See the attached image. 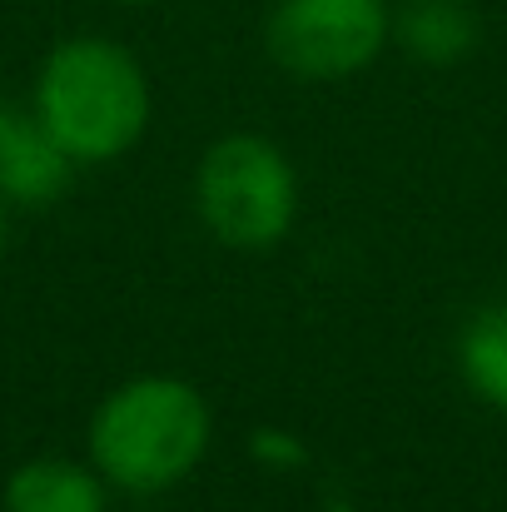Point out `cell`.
<instances>
[{"instance_id": "obj_1", "label": "cell", "mask_w": 507, "mask_h": 512, "mask_svg": "<svg viewBox=\"0 0 507 512\" xmlns=\"http://www.w3.org/2000/svg\"><path fill=\"white\" fill-rule=\"evenodd\" d=\"M30 110L75 165H105L140 145L150 125V80L120 40L75 35L40 60Z\"/></svg>"}, {"instance_id": "obj_2", "label": "cell", "mask_w": 507, "mask_h": 512, "mask_svg": "<svg viewBox=\"0 0 507 512\" xmlns=\"http://www.w3.org/2000/svg\"><path fill=\"white\" fill-rule=\"evenodd\" d=\"M85 443L110 488L165 493L209 448V403L174 373H140L95 408Z\"/></svg>"}, {"instance_id": "obj_3", "label": "cell", "mask_w": 507, "mask_h": 512, "mask_svg": "<svg viewBox=\"0 0 507 512\" xmlns=\"http://www.w3.org/2000/svg\"><path fill=\"white\" fill-rule=\"evenodd\" d=\"M194 209L229 249H269L299 214V179L284 150L264 135H224L194 170Z\"/></svg>"}, {"instance_id": "obj_4", "label": "cell", "mask_w": 507, "mask_h": 512, "mask_svg": "<svg viewBox=\"0 0 507 512\" xmlns=\"http://www.w3.org/2000/svg\"><path fill=\"white\" fill-rule=\"evenodd\" d=\"M393 35L388 0H279L264 25L274 65L294 80H348Z\"/></svg>"}, {"instance_id": "obj_5", "label": "cell", "mask_w": 507, "mask_h": 512, "mask_svg": "<svg viewBox=\"0 0 507 512\" xmlns=\"http://www.w3.org/2000/svg\"><path fill=\"white\" fill-rule=\"evenodd\" d=\"M70 170L75 160L50 140L35 110L0 95V194L25 209L55 204L70 189Z\"/></svg>"}, {"instance_id": "obj_6", "label": "cell", "mask_w": 507, "mask_h": 512, "mask_svg": "<svg viewBox=\"0 0 507 512\" xmlns=\"http://www.w3.org/2000/svg\"><path fill=\"white\" fill-rule=\"evenodd\" d=\"M5 512H110L100 468L70 458H30L5 478Z\"/></svg>"}, {"instance_id": "obj_7", "label": "cell", "mask_w": 507, "mask_h": 512, "mask_svg": "<svg viewBox=\"0 0 507 512\" xmlns=\"http://www.w3.org/2000/svg\"><path fill=\"white\" fill-rule=\"evenodd\" d=\"M393 35L423 65H458L478 45V10L468 0H408L393 15Z\"/></svg>"}, {"instance_id": "obj_8", "label": "cell", "mask_w": 507, "mask_h": 512, "mask_svg": "<svg viewBox=\"0 0 507 512\" xmlns=\"http://www.w3.org/2000/svg\"><path fill=\"white\" fill-rule=\"evenodd\" d=\"M458 368H463V383L507 413V294L493 299L488 309L473 314V324L463 329L458 339Z\"/></svg>"}, {"instance_id": "obj_9", "label": "cell", "mask_w": 507, "mask_h": 512, "mask_svg": "<svg viewBox=\"0 0 507 512\" xmlns=\"http://www.w3.org/2000/svg\"><path fill=\"white\" fill-rule=\"evenodd\" d=\"M254 453H259V458H279L274 468H294V463L304 458V448H299L294 438H284V433H254Z\"/></svg>"}, {"instance_id": "obj_10", "label": "cell", "mask_w": 507, "mask_h": 512, "mask_svg": "<svg viewBox=\"0 0 507 512\" xmlns=\"http://www.w3.org/2000/svg\"><path fill=\"white\" fill-rule=\"evenodd\" d=\"M5 239H10V199L0 194V249H5Z\"/></svg>"}, {"instance_id": "obj_11", "label": "cell", "mask_w": 507, "mask_h": 512, "mask_svg": "<svg viewBox=\"0 0 507 512\" xmlns=\"http://www.w3.org/2000/svg\"><path fill=\"white\" fill-rule=\"evenodd\" d=\"M120 5H150V0H120Z\"/></svg>"}]
</instances>
